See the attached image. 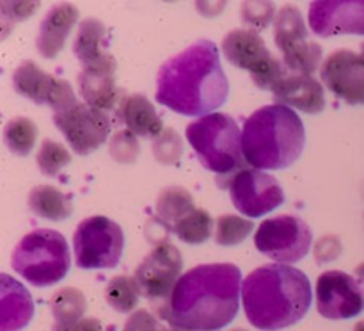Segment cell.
Masks as SVG:
<instances>
[{
    "label": "cell",
    "mask_w": 364,
    "mask_h": 331,
    "mask_svg": "<svg viewBox=\"0 0 364 331\" xmlns=\"http://www.w3.org/2000/svg\"><path fill=\"white\" fill-rule=\"evenodd\" d=\"M187 141L194 148L199 162L219 178L244 169L242 132L237 121L223 112L206 114L187 127Z\"/></svg>",
    "instance_id": "5"
},
{
    "label": "cell",
    "mask_w": 364,
    "mask_h": 331,
    "mask_svg": "<svg viewBox=\"0 0 364 331\" xmlns=\"http://www.w3.org/2000/svg\"><path fill=\"white\" fill-rule=\"evenodd\" d=\"M123 331H164L160 326L156 317L148 310H135L130 317H128L127 324H124Z\"/></svg>",
    "instance_id": "35"
},
{
    "label": "cell",
    "mask_w": 364,
    "mask_h": 331,
    "mask_svg": "<svg viewBox=\"0 0 364 331\" xmlns=\"http://www.w3.org/2000/svg\"><path fill=\"white\" fill-rule=\"evenodd\" d=\"M73 52L82 63V68L105 66V64L116 63L107 48V28L98 18H85L78 25Z\"/></svg>",
    "instance_id": "23"
},
{
    "label": "cell",
    "mask_w": 364,
    "mask_h": 331,
    "mask_svg": "<svg viewBox=\"0 0 364 331\" xmlns=\"http://www.w3.org/2000/svg\"><path fill=\"white\" fill-rule=\"evenodd\" d=\"M196 209L194 198H192L191 192L187 189L180 187V185H169V187H164L160 191V194L156 196L155 210L159 219L166 224L167 228L174 226L181 217L187 216L188 212Z\"/></svg>",
    "instance_id": "26"
},
{
    "label": "cell",
    "mask_w": 364,
    "mask_h": 331,
    "mask_svg": "<svg viewBox=\"0 0 364 331\" xmlns=\"http://www.w3.org/2000/svg\"><path fill=\"white\" fill-rule=\"evenodd\" d=\"M341 251H343V246H341L340 238L334 237V235H326V237L316 242L315 258L322 266V263L331 262V260H336L341 255Z\"/></svg>",
    "instance_id": "36"
},
{
    "label": "cell",
    "mask_w": 364,
    "mask_h": 331,
    "mask_svg": "<svg viewBox=\"0 0 364 331\" xmlns=\"http://www.w3.org/2000/svg\"><path fill=\"white\" fill-rule=\"evenodd\" d=\"M39 171L46 177H57L68 164L71 162V155L68 148L60 142L52 141V139H45L39 146L38 157Z\"/></svg>",
    "instance_id": "31"
},
{
    "label": "cell",
    "mask_w": 364,
    "mask_h": 331,
    "mask_svg": "<svg viewBox=\"0 0 364 331\" xmlns=\"http://www.w3.org/2000/svg\"><path fill=\"white\" fill-rule=\"evenodd\" d=\"M354 331H364V320H361V322H359L358 326H355Z\"/></svg>",
    "instance_id": "39"
},
{
    "label": "cell",
    "mask_w": 364,
    "mask_h": 331,
    "mask_svg": "<svg viewBox=\"0 0 364 331\" xmlns=\"http://www.w3.org/2000/svg\"><path fill=\"white\" fill-rule=\"evenodd\" d=\"M87 301L80 288L63 287L50 298V312L53 315L52 331H68L84 319Z\"/></svg>",
    "instance_id": "25"
},
{
    "label": "cell",
    "mask_w": 364,
    "mask_h": 331,
    "mask_svg": "<svg viewBox=\"0 0 364 331\" xmlns=\"http://www.w3.org/2000/svg\"><path fill=\"white\" fill-rule=\"evenodd\" d=\"M306 128L294 109L279 103L256 109L242 130V153L255 169H284L304 152Z\"/></svg>",
    "instance_id": "4"
},
{
    "label": "cell",
    "mask_w": 364,
    "mask_h": 331,
    "mask_svg": "<svg viewBox=\"0 0 364 331\" xmlns=\"http://www.w3.org/2000/svg\"><path fill=\"white\" fill-rule=\"evenodd\" d=\"M13 88L18 95L32 100L38 105L52 107L53 112L68 109L78 102L70 82L53 77L31 59L21 61L14 70Z\"/></svg>",
    "instance_id": "15"
},
{
    "label": "cell",
    "mask_w": 364,
    "mask_h": 331,
    "mask_svg": "<svg viewBox=\"0 0 364 331\" xmlns=\"http://www.w3.org/2000/svg\"><path fill=\"white\" fill-rule=\"evenodd\" d=\"M117 63L105 66L82 68L77 77L78 91L89 107L107 112L121 102V91L116 84Z\"/></svg>",
    "instance_id": "19"
},
{
    "label": "cell",
    "mask_w": 364,
    "mask_h": 331,
    "mask_svg": "<svg viewBox=\"0 0 364 331\" xmlns=\"http://www.w3.org/2000/svg\"><path fill=\"white\" fill-rule=\"evenodd\" d=\"M311 301L308 276L284 263L258 267L242 283L245 317L256 330L279 331L294 326L304 319Z\"/></svg>",
    "instance_id": "3"
},
{
    "label": "cell",
    "mask_w": 364,
    "mask_h": 331,
    "mask_svg": "<svg viewBox=\"0 0 364 331\" xmlns=\"http://www.w3.org/2000/svg\"><path fill=\"white\" fill-rule=\"evenodd\" d=\"M71 266L70 246L63 233L38 228L14 246L11 267L32 287H50L64 280Z\"/></svg>",
    "instance_id": "6"
},
{
    "label": "cell",
    "mask_w": 364,
    "mask_h": 331,
    "mask_svg": "<svg viewBox=\"0 0 364 331\" xmlns=\"http://www.w3.org/2000/svg\"><path fill=\"white\" fill-rule=\"evenodd\" d=\"M361 56L364 57V43H363V53H361Z\"/></svg>",
    "instance_id": "41"
},
{
    "label": "cell",
    "mask_w": 364,
    "mask_h": 331,
    "mask_svg": "<svg viewBox=\"0 0 364 331\" xmlns=\"http://www.w3.org/2000/svg\"><path fill=\"white\" fill-rule=\"evenodd\" d=\"M78 21V9L73 4H55L39 25L36 46L45 59H55L63 52L71 28Z\"/></svg>",
    "instance_id": "20"
},
{
    "label": "cell",
    "mask_w": 364,
    "mask_h": 331,
    "mask_svg": "<svg viewBox=\"0 0 364 331\" xmlns=\"http://www.w3.org/2000/svg\"><path fill=\"white\" fill-rule=\"evenodd\" d=\"M156 102L183 116H206L223 107L230 82L220 66L219 50L210 39H198L160 66Z\"/></svg>",
    "instance_id": "2"
},
{
    "label": "cell",
    "mask_w": 364,
    "mask_h": 331,
    "mask_svg": "<svg viewBox=\"0 0 364 331\" xmlns=\"http://www.w3.org/2000/svg\"><path fill=\"white\" fill-rule=\"evenodd\" d=\"M231 331H247V330H231Z\"/></svg>",
    "instance_id": "40"
},
{
    "label": "cell",
    "mask_w": 364,
    "mask_h": 331,
    "mask_svg": "<svg viewBox=\"0 0 364 331\" xmlns=\"http://www.w3.org/2000/svg\"><path fill=\"white\" fill-rule=\"evenodd\" d=\"M53 125L63 132L75 153L91 155L109 139L112 121L103 110L77 102L68 109L53 112Z\"/></svg>",
    "instance_id": "12"
},
{
    "label": "cell",
    "mask_w": 364,
    "mask_h": 331,
    "mask_svg": "<svg viewBox=\"0 0 364 331\" xmlns=\"http://www.w3.org/2000/svg\"><path fill=\"white\" fill-rule=\"evenodd\" d=\"M141 295L137 280L132 276H124V274L110 278L105 287L107 303L119 313H128L137 308Z\"/></svg>",
    "instance_id": "29"
},
{
    "label": "cell",
    "mask_w": 364,
    "mask_h": 331,
    "mask_svg": "<svg viewBox=\"0 0 364 331\" xmlns=\"http://www.w3.org/2000/svg\"><path fill=\"white\" fill-rule=\"evenodd\" d=\"M274 18L272 2H245L242 6V20L256 28H265Z\"/></svg>",
    "instance_id": "34"
},
{
    "label": "cell",
    "mask_w": 364,
    "mask_h": 331,
    "mask_svg": "<svg viewBox=\"0 0 364 331\" xmlns=\"http://www.w3.org/2000/svg\"><path fill=\"white\" fill-rule=\"evenodd\" d=\"M220 187L230 191L235 209L244 216L262 217L284 203V191L276 177L255 167H244L235 174L219 178Z\"/></svg>",
    "instance_id": "11"
},
{
    "label": "cell",
    "mask_w": 364,
    "mask_h": 331,
    "mask_svg": "<svg viewBox=\"0 0 364 331\" xmlns=\"http://www.w3.org/2000/svg\"><path fill=\"white\" fill-rule=\"evenodd\" d=\"M274 41L283 52L288 71L313 75L322 66V46L309 39V31L297 7L287 4L274 20Z\"/></svg>",
    "instance_id": "9"
},
{
    "label": "cell",
    "mask_w": 364,
    "mask_h": 331,
    "mask_svg": "<svg viewBox=\"0 0 364 331\" xmlns=\"http://www.w3.org/2000/svg\"><path fill=\"white\" fill-rule=\"evenodd\" d=\"M223 52L233 66L247 70L259 89L272 91L274 85L288 73L283 61L267 48L255 28H233L228 32L223 39Z\"/></svg>",
    "instance_id": "7"
},
{
    "label": "cell",
    "mask_w": 364,
    "mask_h": 331,
    "mask_svg": "<svg viewBox=\"0 0 364 331\" xmlns=\"http://www.w3.org/2000/svg\"><path fill=\"white\" fill-rule=\"evenodd\" d=\"M124 233L116 221L92 216L80 221L73 233L75 263L80 269H110L119 263Z\"/></svg>",
    "instance_id": "8"
},
{
    "label": "cell",
    "mask_w": 364,
    "mask_h": 331,
    "mask_svg": "<svg viewBox=\"0 0 364 331\" xmlns=\"http://www.w3.org/2000/svg\"><path fill=\"white\" fill-rule=\"evenodd\" d=\"M242 273L233 263H201L181 274L160 317L183 331H217L237 317Z\"/></svg>",
    "instance_id": "1"
},
{
    "label": "cell",
    "mask_w": 364,
    "mask_h": 331,
    "mask_svg": "<svg viewBox=\"0 0 364 331\" xmlns=\"http://www.w3.org/2000/svg\"><path fill=\"white\" fill-rule=\"evenodd\" d=\"M68 331H105L103 330L102 322L95 317H84L82 320H78L75 326H71Z\"/></svg>",
    "instance_id": "38"
},
{
    "label": "cell",
    "mask_w": 364,
    "mask_h": 331,
    "mask_svg": "<svg viewBox=\"0 0 364 331\" xmlns=\"http://www.w3.org/2000/svg\"><path fill=\"white\" fill-rule=\"evenodd\" d=\"M320 78L336 98L350 105H364V57L348 48L327 56Z\"/></svg>",
    "instance_id": "16"
},
{
    "label": "cell",
    "mask_w": 364,
    "mask_h": 331,
    "mask_svg": "<svg viewBox=\"0 0 364 331\" xmlns=\"http://www.w3.org/2000/svg\"><path fill=\"white\" fill-rule=\"evenodd\" d=\"M34 315V301L27 288L9 274L0 276V331H20Z\"/></svg>",
    "instance_id": "21"
},
{
    "label": "cell",
    "mask_w": 364,
    "mask_h": 331,
    "mask_svg": "<svg viewBox=\"0 0 364 331\" xmlns=\"http://www.w3.org/2000/svg\"><path fill=\"white\" fill-rule=\"evenodd\" d=\"M255 230V223L235 214H224L215 221V242L219 246H238Z\"/></svg>",
    "instance_id": "30"
},
{
    "label": "cell",
    "mask_w": 364,
    "mask_h": 331,
    "mask_svg": "<svg viewBox=\"0 0 364 331\" xmlns=\"http://www.w3.org/2000/svg\"><path fill=\"white\" fill-rule=\"evenodd\" d=\"M316 310L331 320L354 319L364 310V287L343 270H326L316 280Z\"/></svg>",
    "instance_id": "14"
},
{
    "label": "cell",
    "mask_w": 364,
    "mask_h": 331,
    "mask_svg": "<svg viewBox=\"0 0 364 331\" xmlns=\"http://www.w3.org/2000/svg\"><path fill=\"white\" fill-rule=\"evenodd\" d=\"M313 233L308 224L297 216H283L265 219L255 235V246L262 255L277 263H295L309 253Z\"/></svg>",
    "instance_id": "10"
},
{
    "label": "cell",
    "mask_w": 364,
    "mask_h": 331,
    "mask_svg": "<svg viewBox=\"0 0 364 331\" xmlns=\"http://www.w3.org/2000/svg\"><path fill=\"white\" fill-rule=\"evenodd\" d=\"M109 153L116 162L132 164L139 157V141L130 130H119L110 139Z\"/></svg>",
    "instance_id": "33"
},
{
    "label": "cell",
    "mask_w": 364,
    "mask_h": 331,
    "mask_svg": "<svg viewBox=\"0 0 364 331\" xmlns=\"http://www.w3.org/2000/svg\"><path fill=\"white\" fill-rule=\"evenodd\" d=\"M13 9H7L2 4V18L4 23H14L16 20H25L27 16H32L38 9V2H9Z\"/></svg>",
    "instance_id": "37"
},
{
    "label": "cell",
    "mask_w": 364,
    "mask_h": 331,
    "mask_svg": "<svg viewBox=\"0 0 364 331\" xmlns=\"http://www.w3.org/2000/svg\"><path fill=\"white\" fill-rule=\"evenodd\" d=\"M308 18L320 38L364 36V0H316L309 4Z\"/></svg>",
    "instance_id": "17"
},
{
    "label": "cell",
    "mask_w": 364,
    "mask_h": 331,
    "mask_svg": "<svg viewBox=\"0 0 364 331\" xmlns=\"http://www.w3.org/2000/svg\"><path fill=\"white\" fill-rule=\"evenodd\" d=\"M212 216H210L205 209H198V206H196L192 212H188L185 217H181V219L171 228V231H173L180 241L192 246L203 244V242L208 241V238L212 237Z\"/></svg>",
    "instance_id": "27"
},
{
    "label": "cell",
    "mask_w": 364,
    "mask_h": 331,
    "mask_svg": "<svg viewBox=\"0 0 364 331\" xmlns=\"http://www.w3.org/2000/svg\"><path fill=\"white\" fill-rule=\"evenodd\" d=\"M183 152V141H181L180 134L173 128H166L159 137L153 141V157L159 160L160 164H174L181 157Z\"/></svg>",
    "instance_id": "32"
},
{
    "label": "cell",
    "mask_w": 364,
    "mask_h": 331,
    "mask_svg": "<svg viewBox=\"0 0 364 331\" xmlns=\"http://www.w3.org/2000/svg\"><path fill=\"white\" fill-rule=\"evenodd\" d=\"M36 139H38V127L34 121L25 116L13 117L4 127V142L14 155L27 157L34 148Z\"/></svg>",
    "instance_id": "28"
},
{
    "label": "cell",
    "mask_w": 364,
    "mask_h": 331,
    "mask_svg": "<svg viewBox=\"0 0 364 331\" xmlns=\"http://www.w3.org/2000/svg\"><path fill=\"white\" fill-rule=\"evenodd\" d=\"M117 117L127 125V130L144 139H156L162 134L164 121L155 105L141 93L124 95L117 105Z\"/></svg>",
    "instance_id": "22"
},
{
    "label": "cell",
    "mask_w": 364,
    "mask_h": 331,
    "mask_svg": "<svg viewBox=\"0 0 364 331\" xmlns=\"http://www.w3.org/2000/svg\"><path fill=\"white\" fill-rule=\"evenodd\" d=\"M27 205L32 214L48 221H64L73 214L70 196L53 185H36L28 192Z\"/></svg>",
    "instance_id": "24"
},
{
    "label": "cell",
    "mask_w": 364,
    "mask_h": 331,
    "mask_svg": "<svg viewBox=\"0 0 364 331\" xmlns=\"http://www.w3.org/2000/svg\"><path fill=\"white\" fill-rule=\"evenodd\" d=\"M181 267H183V258L180 249L171 242L162 241L155 244V248L139 263L134 278L146 299L167 301L180 280Z\"/></svg>",
    "instance_id": "13"
},
{
    "label": "cell",
    "mask_w": 364,
    "mask_h": 331,
    "mask_svg": "<svg viewBox=\"0 0 364 331\" xmlns=\"http://www.w3.org/2000/svg\"><path fill=\"white\" fill-rule=\"evenodd\" d=\"M274 100L279 105L294 107L308 114H318L326 109V91L313 75L288 71L272 89Z\"/></svg>",
    "instance_id": "18"
}]
</instances>
